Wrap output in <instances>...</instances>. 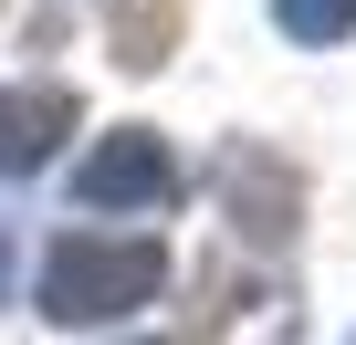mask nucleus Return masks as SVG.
Instances as JSON below:
<instances>
[{
  "label": "nucleus",
  "mask_w": 356,
  "mask_h": 345,
  "mask_svg": "<svg viewBox=\"0 0 356 345\" xmlns=\"http://www.w3.org/2000/svg\"><path fill=\"white\" fill-rule=\"evenodd\" d=\"M157 283H168V251H157V241H126V230H63V241L42 251V314H53V324L136 314Z\"/></svg>",
  "instance_id": "f257e3e1"
},
{
  "label": "nucleus",
  "mask_w": 356,
  "mask_h": 345,
  "mask_svg": "<svg viewBox=\"0 0 356 345\" xmlns=\"http://www.w3.org/2000/svg\"><path fill=\"white\" fill-rule=\"evenodd\" d=\"M105 32H115V63L126 74H157L178 53V0H105Z\"/></svg>",
  "instance_id": "39448f33"
},
{
  "label": "nucleus",
  "mask_w": 356,
  "mask_h": 345,
  "mask_svg": "<svg viewBox=\"0 0 356 345\" xmlns=\"http://www.w3.org/2000/svg\"><path fill=\"white\" fill-rule=\"evenodd\" d=\"M74 199H84V210H168V199H178V157H168V136H157V126L105 136V146L74 167Z\"/></svg>",
  "instance_id": "f03ea898"
},
{
  "label": "nucleus",
  "mask_w": 356,
  "mask_h": 345,
  "mask_svg": "<svg viewBox=\"0 0 356 345\" xmlns=\"http://www.w3.org/2000/svg\"><path fill=\"white\" fill-rule=\"evenodd\" d=\"M220 199H231V230L241 241H293V210H304V178L273 157V146H220Z\"/></svg>",
  "instance_id": "7ed1b4c3"
},
{
  "label": "nucleus",
  "mask_w": 356,
  "mask_h": 345,
  "mask_svg": "<svg viewBox=\"0 0 356 345\" xmlns=\"http://www.w3.org/2000/svg\"><path fill=\"white\" fill-rule=\"evenodd\" d=\"M273 22H283L293 42H314V53H325V42H346V32H356V0H273Z\"/></svg>",
  "instance_id": "423d86ee"
},
{
  "label": "nucleus",
  "mask_w": 356,
  "mask_h": 345,
  "mask_svg": "<svg viewBox=\"0 0 356 345\" xmlns=\"http://www.w3.org/2000/svg\"><path fill=\"white\" fill-rule=\"evenodd\" d=\"M63 126H74V94L63 84H11V94H0V178H32V167L63 146Z\"/></svg>",
  "instance_id": "20e7f679"
},
{
  "label": "nucleus",
  "mask_w": 356,
  "mask_h": 345,
  "mask_svg": "<svg viewBox=\"0 0 356 345\" xmlns=\"http://www.w3.org/2000/svg\"><path fill=\"white\" fill-rule=\"evenodd\" d=\"M0 293H11V251H0Z\"/></svg>",
  "instance_id": "0eeeda50"
},
{
  "label": "nucleus",
  "mask_w": 356,
  "mask_h": 345,
  "mask_svg": "<svg viewBox=\"0 0 356 345\" xmlns=\"http://www.w3.org/2000/svg\"><path fill=\"white\" fill-rule=\"evenodd\" d=\"M346 345H356V335H346Z\"/></svg>",
  "instance_id": "6e6552de"
}]
</instances>
